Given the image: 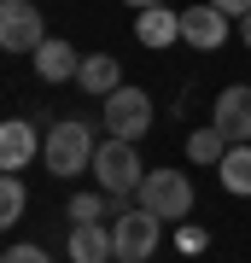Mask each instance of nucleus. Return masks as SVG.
Listing matches in <instances>:
<instances>
[{
  "instance_id": "f257e3e1",
  "label": "nucleus",
  "mask_w": 251,
  "mask_h": 263,
  "mask_svg": "<svg viewBox=\"0 0 251 263\" xmlns=\"http://www.w3.org/2000/svg\"><path fill=\"white\" fill-rule=\"evenodd\" d=\"M93 152H100V141H93L88 123H53L47 141H41V164L53 170V176L76 181L82 170H93Z\"/></svg>"
},
{
  "instance_id": "f03ea898",
  "label": "nucleus",
  "mask_w": 251,
  "mask_h": 263,
  "mask_svg": "<svg viewBox=\"0 0 251 263\" xmlns=\"http://www.w3.org/2000/svg\"><path fill=\"white\" fill-rule=\"evenodd\" d=\"M93 181H100L105 193H140V181H146V164H140L134 141H123V135H111V141H100V152H93Z\"/></svg>"
},
{
  "instance_id": "7ed1b4c3",
  "label": "nucleus",
  "mask_w": 251,
  "mask_h": 263,
  "mask_svg": "<svg viewBox=\"0 0 251 263\" xmlns=\"http://www.w3.org/2000/svg\"><path fill=\"white\" fill-rule=\"evenodd\" d=\"M140 211L164 216V222H181L187 211H193V181L176 176V170H146V181H140Z\"/></svg>"
},
{
  "instance_id": "20e7f679",
  "label": "nucleus",
  "mask_w": 251,
  "mask_h": 263,
  "mask_svg": "<svg viewBox=\"0 0 251 263\" xmlns=\"http://www.w3.org/2000/svg\"><path fill=\"white\" fill-rule=\"evenodd\" d=\"M158 234H164V216L152 211H123L111 216V246H117V263H146L152 252H158Z\"/></svg>"
},
{
  "instance_id": "39448f33",
  "label": "nucleus",
  "mask_w": 251,
  "mask_h": 263,
  "mask_svg": "<svg viewBox=\"0 0 251 263\" xmlns=\"http://www.w3.org/2000/svg\"><path fill=\"white\" fill-rule=\"evenodd\" d=\"M152 129V94L134 82H123L117 94H105V135H123V141H140Z\"/></svg>"
},
{
  "instance_id": "423d86ee",
  "label": "nucleus",
  "mask_w": 251,
  "mask_h": 263,
  "mask_svg": "<svg viewBox=\"0 0 251 263\" xmlns=\"http://www.w3.org/2000/svg\"><path fill=\"white\" fill-rule=\"evenodd\" d=\"M41 41H47V29H41L35 0H0V47L6 53H35Z\"/></svg>"
},
{
  "instance_id": "0eeeda50",
  "label": "nucleus",
  "mask_w": 251,
  "mask_h": 263,
  "mask_svg": "<svg viewBox=\"0 0 251 263\" xmlns=\"http://www.w3.org/2000/svg\"><path fill=\"white\" fill-rule=\"evenodd\" d=\"M216 129L228 135V146L251 141V82H228L216 94Z\"/></svg>"
},
{
  "instance_id": "6e6552de",
  "label": "nucleus",
  "mask_w": 251,
  "mask_h": 263,
  "mask_svg": "<svg viewBox=\"0 0 251 263\" xmlns=\"http://www.w3.org/2000/svg\"><path fill=\"white\" fill-rule=\"evenodd\" d=\"M181 41H187V47H199V53H216V47L228 41V12H216L210 0L187 6V12H181Z\"/></svg>"
},
{
  "instance_id": "1a4fd4ad",
  "label": "nucleus",
  "mask_w": 251,
  "mask_h": 263,
  "mask_svg": "<svg viewBox=\"0 0 251 263\" xmlns=\"http://www.w3.org/2000/svg\"><path fill=\"white\" fill-rule=\"evenodd\" d=\"M41 141H47V135H35V123L6 117V123H0V170H6V176H18V170L41 152Z\"/></svg>"
},
{
  "instance_id": "9d476101",
  "label": "nucleus",
  "mask_w": 251,
  "mask_h": 263,
  "mask_svg": "<svg viewBox=\"0 0 251 263\" xmlns=\"http://www.w3.org/2000/svg\"><path fill=\"white\" fill-rule=\"evenodd\" d=\"M134 41H146V47H169V41H181V12H176V6L134 12Z\"/></svg>"
},
{
  "instance_id": "9b49d317",
  "label": "nucleus",
  "mask_w": 251,
  "mask_h": 263,
  "mask_svg": "<svg viewBox=\"0 0 251 263\" xmlns=\"http://www.w3.org/2000/svg\"><path fill=\"white\" fill-rule=\"evenodd\" d=\"M76 70H82V59H76L70 41H41L35 47V76L41 82H76Z\"/></svg>"
},
{
  "instance_id": "f8f14e48",
  "label": "nucleus",
  "mask_w": 251,
  "mask_h": 263,
  "mask_svg": "<svg viewBox=\"0 0 251 263\" xmlns=\"http://www.w3.org/2000/svg\"><path fill=\"white\" fill-rule=\"evenodd\" d=\"M117 246H111V228L100 222H76L70 228V263H111Z\"/></svg>"
},
{
  "instance_id": "ddd939ff",
  "label": "nucleus",
  "mask_w": 251,
  "mask_h": 263,
  "mask_svg": "<svg viewBox=\"0 0 251 263\" xmlns=\"http://www.w3.org/2000/svg\"><path fill=\"white\" fill-rule=\"evenodd\" d=\"M76 88H82V94H117L123 88V70H117V59L111 53H93V59H82V70H76Z\"/></svg>"
},
{
  "instance_id": "4468645a",
  "label": "nucleus",
  "mask_w": 251,
  "mask_h": 263,
  "mask_svg": "<svg viewBox=\"0 0 251 263\" xmlns=\"http://www.w3.org/2000/svg\"><path fill=\"white\" fill-rule=\"evenodd\" d=\"M216 170H222V187L234 199H251V141L245 146H228V158L216 164Z\"/></svg>"
},
{
  "instance_id": "2eb2a0df",
  "label": "nucleus",
  "mask_w": 251,
  "mask_h": 263,
  "mask_svg": "<svg viewBox=\"0 0 251 263\" xmlns=\"http://www.w3.org/2000/svg\"><path fill=\"white\" fill-rule=\"evenodd\" d=\"M187 158H193V164H222L228 158V135L216 129V123H210V129H193V135H187Z\"/></svg>"
},
{
  "instance_id": "dca6fc26",
  "label": "nucleus",
  "mask_w": 251,
  "mask_h": 263,
  "mask_svg": "<svg viewBox=\"0 0 251 263\" xmlns=\"http://www.w3.org/2000/svg\"><path fill=\"white\" fill-rule=\"evenodd\" d=\"M18 216H24V181L18 176H6V181H0V222H18Z\"/></svg>"
},
{
  "instance_id": "f3484780",
  "label": "nucleus",
  "mask_w": 251,
  "mask_h": 263,
  "mask_svg": "<svg viewBox=\"0 0 251 263\" xmlns=\"http://www.w3.org/2000/svg\"><path fill=\"white\" fill-rule=\"evenodd\" d=\"M105 205H111V193H76L70 199V222H100Z\"/></svg>"
},
{
  "instance_id": "a211bd4d",
  "label": "nucleus",
  "mask_w": 251,
  "mask_h": 263,
  "mask_svg": "<svg viewBox=\"0 0 251 263\" xmlns=\"http://www.w3.org/2000/svg\"><path fill=\"white\" fill-rule=\"evenodd\" d=\"M0 263H53V257H47L41 246H6V257H0Z\"/></svg>"
},
{
  "instance_id": "6ab92c4d",
  "label": "nucleus",
  "mask_w": 251,
  "mask_h": 263,
  "mask_svg": "<svg viewBox=\"0 0 251 263\" xmlns=\"http://www.w3.org/2000/svg\"><path fill=\"white\" fill-rule=\"evenodd\" d=\"M210 6H216V12H228V18H245L251 0H210Z\"/></svg>"
},
{
  "instance_id": "aec40b11",
  "label": "nucleus",
  "mask_w": 251,
  "mask_h": 263,
  "mask_svg": "<svg viewBox=\"0 0 251 263\" xmlns=\"http://www.w3.org/2000/svg\"><path fill=\"white\" fill-rule=\"evenodd\" d=\"M123 6H134V12H152V6H169V0H123Z\"/></svg>"
},
{
  "instance_id": "412c9836",
  "label": "nucleus",
  "mask_w": 251,
  "mask_h": 263,
  "mask_svg": "<svg viewBox=\"0 0 251 263\" xmlns=\"http://www.w3.org/2000/svg\"><path fill=\"white\" fill-rule=\"evenodd\" d=\"M240 35H245V47H251V12H245V18H240Z\"/></svg>"
}]
</instances>
